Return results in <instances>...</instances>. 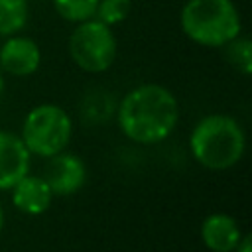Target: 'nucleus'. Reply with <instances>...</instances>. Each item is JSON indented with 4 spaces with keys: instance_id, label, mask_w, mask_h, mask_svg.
<instances>
[{
    "instance_id": "obj_1",
    "label": "nucleus",
    "mask_w": 252,
    "mask_h": 252,
    "mask_svg": "<svg viewBox=\"0 0 252 252\" xmlns=\"http://www.w3.org/2000/svg\"><path fill=\"white\" fill-rule=\"evenodd\" d=\"M114 112L122 136L142 146L161 144L179 122L175 94L158 83H144L128 91L118 100Z\"/></svg>"
},
{
    "instance_id": "obj_2",
    "label": "nucleus",
    "mask_w": 252,
    "mask_h": 252,
    "mask_svg": "<svg viewBox=\"0 0 252 252\" xmlns=\"http://www.w3.org/2000/svg\"><path fill=\"white\" fill-rule=\"evenodd\" d=\"M193 159L211 171L234 167L246 152V134L240 122L222 112H213L197 120L189 134Z\"/></svg>"
},
{
    "instance_id": "obj_3",
    "label": "nucleus",
    "mask_w": 252,
    "mask_h": 252,
    "mask_svg": "<svg viewBox=\"0 0 252 252\" xmlns=\"http://www.w3.org/2000/svg\"><path fill=\"white\" fill-rule=\"evenodd\" d=\"M185 37L209 49L224 47L242 33V20L232 0H187L179 12Z\"/></svg>"
},
{
    "instance_id": "obj_4",
    "label": "nucleus",
    "mask_w": 252,
    "mask_h": 252,
    "mask_svg": "<svg viewBox=\"0 0 252 252\" xmlns=\"http://www.w3.org/2000/svg\"><path fill=\"white\" fill-rule=\"evenodd\" d=\"M73 136V120L69 112L53 102H41L33 106L22 124L20 138L30 156L51 158L63 152Z\"/></svg>"
},
{
    "instance_id": "obj_5",
    "label": "nucleus",
    "mask_w": 252,
    "mask_h": 252,
    "mask_svg": "<svg viewBox=\"0 0 252 252\" xmlns=\"http://www.w3.org/2000/svg\"><path fill=\"white\" fill-rule=\"evenodd\" d=\"M116 35L112 28L98 20H87L75 26L69 35V55L85 73H104L116 59Z\"/></svg>"
},
{
    "instance_id": "obj_6",
    "label": "nucleus",
    "mask_w": 252,
    "mask_h": 252,
    "mask_svg": "<svg viewBox=\"0 0 252 252\" xmlns=\"http://www.w3.org/2000/svg\"><path fill=\"white\" fill-rule=\"evenodd\" d=\"M41 177L49 185L53 197H69L87 183V165L79 156L63 150L47 158Z\"/></svg>"
},
{
    "instance_id": "obj_7",
    "label": "nucleus",
    "mask_w": 252,
    "mask_h": 252,
    "mask_svg": "<svg viewBox=\"0 0 252 252\" xmlns=\"http://www.w3.org/2000/svg\"><path fill=\"white\" fill-rule=\"evenodd\" d=\"M41 65L39 45L26 35H10L0 45V69L12 77H30Z\"/></svg>"
},
{
    "instance_id": "obj_8",
    "label": "nucleus",
    "mask_w": 252,
    "mask_h": 252,
    "mask_svg": "<svg viewBox=\"0 0 252 252\" xmlns=\"http://www.w3.org/2000/svg\"><path fill=\"white\" fill-rule=\"evenodd\" d=\"M26 173H30V152L22 138L0 130V191H10Z\"/></svg>"
},
{
    "instance_id": "obj_9",
    "label": "nucleus",
    "mask_w": 252,
    "mask_h": 252,
    "mask_svg": "<svg viewBox=\"0 0 252 252\" xmlns=\"http://www.w3.org/2000/svg\"><path fill=\"white\" fill-rule=\"evenodd\" d=\"M10 193H12V205L20 213L30 215V217H39V215L47 213V209L51 207V201H53V193L41 175L26 173L10 189Z\"/></svg>"
},
{
    "instance_id": "obj_10",
    "label": "nucleus",
    "mask_w": 252,
    "mask_h": 252,
    "mask_svg": "<svg viewBox=\"0 0 252 252\" xmlns=\"http://www.w3.org/2000/svg\"><path fill=\"white\" fill-rule=\"evenodd\" d=\"M242 238L238 220L226 213H211L201 222V240L211 252H232Z\"/></svg>"
},
{
    "instance_id": "obj_11",
    "label": "nucleus",
    "mask_w": 252,
    "mask_h": 252,
    "mask_svg": "<svg viewBox=\"0 0 252 252\" xmlns=\"http://www.w3.org/2000/svg\"><path fill=\"white\" fill-rule=\"evenodd\" d=\"M30 18L28 0H0V35L10 37L20 33Z\"/></svg>"
},
{
    "instance_id": "obj_12",
    "label": "nucleus",
    "mask_w": 252,
    "mask_h": 252,
    "mask_svg": "<svg viewBox=\"0 0 252 252\" xmlns=\"http://www.w3.org/2000/svg\"><path fill=\"white\" fill-rule=\"evenodd\" d=\"M116 110V102L114 96L102 91H94L91 94L85 96L81 112L85 116V120L89 122H104L112 116V112Z\"/></svg>"
},
{
    "instance_id": "obj_13",
    "label": "nucleus",
    "mask_w": 252,
    "mask_h": 252,
    "mask_svg": "<svg viewBox=\"0 0 252 252\" xmlns=\"http://www.w3.org/2000/svg\"><path fill=\"white\" fill-rule=\"evenodd\" d=\"M224 57L226 61L242 75H250L252 73V41L248 35L238 33L232 41H228L224 45Z\"/></svg>"
},
{
    "instance_id": "obj_14",
    "label": "nucleus",
    "mask_w": 252,
    "mask_h": 252,
    "mask_svg": "<svg viewBox=\"0 0 252 252\" xmlns=\"http://www.w3.org/2000/svg\"><path fill=\"white\" fill-rule=\"evenodd\" d=\"M98 0H53V8L59 18L71 24H81L94 18Z\"/></svg>"
},
{
    "instance_id": "obj_15",
    "label": "nucleus",
    "mask_w": 252,
    "mask_h": 252,
    "mask_svg": "<svg viewBox=\"0 0 252 252\" xmlns=\"http://www.w3.org/2000/svg\"><path fill=\"white\" fill-rule=\"evenodd\" d=\"M132 10V0H98L94 20L106 24L108 28H114L122 24Z\"/></svg>"
},
{
    "instance_id": "obj_16",
    "label": "nucleus",
    "mask_w": 252,
    "mask_h": 252,
    "mask_svg": "<svg viewBox=\"0 0 252 252\" xmlns=\"http://www.w3.org/2000/svg\"><path fill=\"white\" fill-rule=\"evenodd\" d=\"M232 252H252V236L250 234H242L240 242L236 244V248Z\"/></svg>"
},
{
    "instance_id": "obj_17",
    "label": "nucleus",
    "mask_w": 252,
    "mask_h": 252,
    "mask_svg": "<svg viewBox=\"0 0 252 252\" xmlns=\"http://www.w3.org/2000/svg\"><path fill=\"white\" fill-rule=\"evenodd\" d=\"M4 222H6V215H4V207H2V203H0V234H2V230H4Z\"/></svg>"
},
{
    "instance_id": "obj_18",
    "label": "nucleus",
    "mask_w": 252,
    "mask_h": 252,
    "mask_svg": "<svg viewBox=\"0 0 252 252\" xmlns=\"http://www.w3.org/2000/svg\"><path fill=\"white\" fill-rule=\"evenodd\" d=\"M4 85H6V83H4V73L0 71V94H2V91H4Z\"/></svg>"
}]
</instances>
